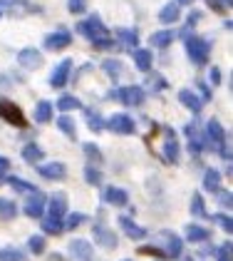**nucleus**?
I'll use <instances>...</instances> for the list:
<instances>
[{
    "label": "nucleus",
    "instance_id": "1",
    "mask_svg": "<svg viewBox=\"0 0 233 261\" xmlns=\"http://www.w3.org/2000/svg\"><path fill=\"white\" fill-rule=\"evenodd\" d=\"M47 209H45V219H42V231H47V234H62V221H65V214H67V197L57 192V194H52L50 201L45 204Z\"/></svg>",
    "mask_w": 233,
    "mask_h": 261
},
{
    "label": "nucleus",
    "instance_id": "2",
    "mask_svg": "<svg viewBox=\"0 0 233 261\" xmlns=\"http://www.w3.org/2000/svg\"><path fill=\"white\" fill-rule=\"evenodd\" d=\"M203 144L216 149L223 160L231 164V147H226V129L221 127L218 120H209V124L203 127Z\"/></svg>",
    "mask_w": 233,
    "mask_h": 261
},
{
    "label": "nucleus",
    "instance_id": "3",
    "mask_svg": "<svg viewBox=\"0 0 233 261\" xmlns=\"http://www.w3.org/2000/svg\"><path fill=\"white\" fill-rule=\"evenodd\" d=\"M107 97L122 102L124 107H139L141 102L147 100V92H144V87H139V85H127V87H119V90H109Z\"/></svg>",
    "mask_w": 233,
    "mask_h": 261
},
{
    "label": "nucleus",
    "instance_id": "4",
    "mask_svg": "<svg viewBox=\"0 0 233 261\" xmlns=\"http://www.w3.org/2000/svg\"><path fill=\"white\" fill-rule=\"evenodd\" d=\"M0 120L10 122L13 127H20V129H25V127H27L25 112H22L13 100H8V97H0Z\"/></svg>",
    "mask_w": 233,
    "mask_h": 261
},
{
    "label": "nucleus",
    "instance_id": "5",
    "mask_svg": "<svg viewBox=\"0 0 233 261\" xmlns=\"http://www.w3.org/2000/svg\"><path fill=\"white\" fill-rule=\"evenodd\" d=\"M184 132H186V140H189V152H191L194 157H198V154H201V149L206 147V144H203V132H201V124L194 120L191 124H186V129H184Z\"/></svg>",
    "mask_w": 233,
    "mask_h": 261
},
{
    "label": "nucleus",
    "instance_id": "6",
    "mask_svg": "<svg viewBox=\"0 0 233 261\" xmlns=\"http://www.w3.org/2000/svg\"><path fill=\"white\" fill-rule=\"evenodd\" d=\"M186 53H189L194 65H206V60H209V45L203 40H198V38H189L186 40Z\"/></svg>",
    "mask_w": 233,
    "mask_h": 261
},
{
    "label": "nucleus",
    "instance_id": "7",
    "mask_svg": "<svg viewBox=\"0 0 233 261\" xmlns=\"http://www.w3.org/2000/svg\"><path fill=\"white\" fill-rule=\"evenodd\" d=\"M179 152H181V147L176 140V132L171 127H166L164 129V160L169 164H179Z\"/></svg>",
    "mask_w": 233,
    "mask_h": 261
},
{
    "label": "nucleus",
    "instance_id": "8",
    "mask_svg": "<svg viewBox=\"0 0 233 261\" xmlns=\"http://www.w3.org/2000/svg\"><path fill=\"white\" fill-rule=\"evenodd\" d=\"M92 237H95V241H97L102 249H116V244H119L116 234L109 226H104V224H95L92 226Z\"/></svg>",
    "mask_w": 233,
    "mask_h": 261
},
{
    "label": "nucleus",
    "instance_id": "9",
    "mask_svg": "<svg viewBox=\"0 0 233 261\" xmlns=\"http://www.w3.org/2000/svg\"><path fill=\"white\" fill-rule=\"evenodd\" d=\"M70 256L75 261H92L95 259V249H92V244L84 239H72L70 241Z\"/></svg>",
    "mask_w": 233,
    "mask_h": 261
},
{
    "label": "nucleus",
    "instance_id": "10",
    "mask_svg": "<svg viewBox=\"0 0 233 261\" xmlns=\"http://www.w3.org/2000/svg\"><path fill=\"white\" fill-rule=\"evenodd\" d=\"M104 127H109L116 135H132L136 129L134 120H132L129 115H114V117H109V120L104 122Z\"/></svg>",
    "mask_w": 233,
    "mask_h": 261
},
{
    "label": "nucleus",
    "instance_id": "11",
    "mask_svg": "<svg viewBox=\"0 0 233 261\" xmlns=\"http://www.w3.org/2000/svg\"><path fill=\"white\" fill-rule=\"evenodd\" d=\"M40 177H45V179L50 181H62L67 177V167L62 164V162H50V164H40L38 167Z\"/></svg>",
    "mask_w": 233,
    "mask_h": 261
},
{
    "label": "nucleus",
    "instance_id": "12",
    "mask_svg": "<svg viewBox=\"0 0 233 261\" xmlns=\"http://www.w3.org/2000/svg\"><path fill=\"white\" fill-rule=\"evenodd\" d=\"M45 204H47V197L42 194V192H33L30 194V199L25 204V214L30 217V219H40L42 217V212H45Z\"/></svg>",
    "mask_w": 233,
    "mask_h": 261
},
{
    "label": "nucleus",
    "instance_id": "13",
    "mask_svg": "<svg viewBox=\"0 0 233 261\" xmlns=\"http://www.w3.org/2000/svg\"><path fill=\"white\" fill-rule=\"evenodd\" d=\"M70 70H72V60H62L57 67H55V72L50 75V85H52L55 90L65 87L67 80H70Z\"/></svg>",
    "mask_w": 233,
    "mask_h": 261
},
{
    "label": "nucleus",
    "instance_id": "14",
    "mask_svg": "<svg viewBox=\"0 0 233 261\" xmlns=\"http://www.w3.org/2000/svg\"><path fill=\"white\" fill-rule=\"evenodd\" d=\"M161 239H164V244H166V256H169V259H179L181 251H184L181 239L176 237L174 231H161Z\"/></svg>",
    "mask_w": 233,
    "mask_h": 261
},
{
    "label": "nucleus",
    "instance_id": "15",
    "mask_svg": "<svg viewBox=\"0 0 233 261\" xmlns=\"http://www.w3.org/2000/svg\"><path fill=\"white\" fill-rule=\"evenodd\" d=\"M119 226L124 229V234L129 237V239H144L147 237V229L144 226H139V224H134V221L129 219V217H119Z\"/></svg>",
    "mask_w": 233,
    "mask_h": 261
},
{
    "label": "nucleus",
    "instance_id": "16",
    "mask_svg": "<svg viewBox=\"0 0 233 261\" xmlns=\"http://www.w3.org/2000/svg\"><path fill=\"white\" fill-rule=\"evenodd\" d=\"M104 201H109L112 206H127L129 194L124 189H119V187H107L104 189Z\"/></svg>",
    "mask_w": 233,
    "mask_h": 261
},
{
    "label": "nucleus",
    "instance_id": "17",
    "mask_svg": "<svg viewBox=\"0 0 233 261\" xmlns=\"http://www.w3.org/2000/svg\"><path fill=\"white\" fill-rule=\"evenodd\" d=\"M18 60H20V65L27 67V70H38L40 65H42V55H40L38 50L30 47V50H22V53H20Z\"/></svg>",
    "mask_w": 233,
    "mask_h": 261
},
{
    "label": "nucleus",
    "instance_id": "18",
    "mask_svg": "<svg viewBox=\"0 0 233 261\" xmlns=\"http://www.w3.org/2000/svg\"><path fill=\"white\" fill-rule=\"evenodd\" d=\"M179 102H181L184 107H189L194 115H198V112H201V107H203V100H198L191 90H181V92H179Z\"/></svg>",
    "mask_w": 233,
    "mask_h": 261
},
{
    "label": "nucleus",
    "instance_id": "19",
    "mask_svg": "<svg viewBox=\"0 0 233 261\" xmlns=\"http://www.w3.org/2000/svg\"><path fill=\"white\" fill-rule=\"evenodd\" d=\"M52 110H55V105L50 100H40L33 117H35V122H40V124H47V122L52 120Z\"/></svg>",
    "mask_w": 233,
    "mask_h": 261
},
{
    "label": "nucleus",
    "instance_id": "20",
    "mask_svg": "<svg viewBox=\"0 0 233 261\" xmlns=\"http://www.w3.org/2000/svg\"><path fill=\"white\" fill-rule=\"evenodd\" d=\"M22 160L27 162V164H38V162L42 160V149H40L35 142L25 144V147H22Z\"/></svg>",
    "mask_w": 233,
    "mask_h": 261
},
{
    "label": "nucleus",
    "instance_id": "21",
    "mask_svg": "<svg viewBox=\"0 0 233 261\" xmlns=\"http://www.w3.org/2000/svg\"><path fill=\"white\" fill-rule=\"evenodd\" d=\"M203 187L216 194V192L221 189V172H218V169H206V174H203Z\"/></svg>",
    "mask_w": 233,
    "mask_h": 261
},
{
    "label": "nucleus",
    "instance_id": "22",
    "mask_svg": "<svg viewBox=\"0 0 233 261\" xmlns=\"http://www.w3.org/2000/svg\"><path fill=\"white\" fill-rule=\"evenodd\" d=\"M15 217H18V206H15V201L0 199V219L3 221H13Z\"/></svg>",
    "mask_w": 233,
    "mask_h": 261
},
{
    "label": "nucleus",
    "instance_id": "23",
    "mask_svg": "<svg viewBox=\"0 0 233 261\" xmlns=\"http://www.w3.org/2000/svg\"><path fill=\"white\" fill-rule=\"evenodd\" d=\"M186 239L189 241H206L209 239V229L198 226V224H189L186 226Z\"/></svg>",
    "mask_w": 233,
    "mask_h": 261
},
{
    "label": "nucleus",
    "instance_id": "24",
    "mask_svg": "<svg viewBox=\"0 0 233 261\" xmlns=\"http://www.w3.org/2000/svg\"><path fill=\"white\" fill-rule=\"evenodd\" d=\"M134 60H136V67H139L141 72H149V70H152V53H149V50H136Z\"/></svg>",
    "mask_w": 233,
    "mask_h": 261
},
{
    "label": "nucleus",
    "instance_id": "25",
    "mask_svg": "<svg viewBox=\"0 0 233 261\" xmlns=\"http://www.w3.org/2000/svg\"><path fill=\"white\" fill-rule=\"evenodd\" d=\"M57 127L67 135V137H70V140H75V137H77V132H75L77 127H75V120H72L70 115H62V117L57 120Z\"/></svg>",
    "mask_w": 233,
    "mask_h": 261
},
{
    "label": "nucleus",
    "instance_id": "26",
    "mask_svg": "<svg viewBox=\"0 0 233 261\" xmlns=\"http://www.w3.org/2000/svg\"><path fill=\"white\" fill-rule=\"evenodd\" d=\"M8 184H10L13 189H18L20 194H33V192H38L35 184H30V181H25V179H18V177H10Z\"/></svg>",
    "mask_w": 233,
    "mask_h": 261
},
{
    "label": "nucleus",
    "instance_id": "27",
    "mask_svg": "<svg viewBox=\"0 0 233 261\" xmlns=\"http://www.w3.org/2000/svg\"><path fill=\"white\" fill-rule=\"evenodd\" d=\"M191 214L198 217V219H206V217H209V212H206V206H203V197H201V194H194V197H191Z\"/></svg>",
    "mask_w": 233,
    "mask_h": 261
},
{
    "label": "nucleus",
    "instance_id": "28",
    "mask_svg": "<svg viewBox=\"0 0 233 261\" xmlns=\"http://www.w3.org/2000/svg\"><path fill=\"white\" fill-rule=\"evenodd\" d=\"M102 70H104L114 82L122 77V62H116V60H104L102 62Z\"/></svg>",
    "mask_w": 233,
    "mask_h": 261
},
{
    "label": "nucleus",
    "instance_id": "29",
    "mask_svg": "<svg viewBox=\"0 0 233 261\" xmlns=\"http://www.w3.org/2000/svg\"><path fill=\"white\" fill-rule=\"evenodd\" d=\"M57 107L62 112H70V110H82V102L77 97H72V95H65V97L57 100Z\"/></svg>",
    "mask_w": 233,
    "mask_h": 261
},
{
    "label": "nucleus",
    "instance_id": "30",
    "mask_svg": "<svg viewBox=\"0 0 233 261\" xmlns=\"http://www.w3.org/2000/svg\"><path fill=\"white\" fill-rule=\"evenodd\" d=\"M84 179L90 181L92 187H99V184H102V172L97 169V164H87V167H84Z\"/></svg>",
    "mask_w": 233,
    "mask_h": 261
},
{
    "label": "nucleus",
    "instance_id": "31",
    "mask_svg": "<svg viewBox=\"0 0 233 261\" xmlns=\"http://www.w3.org/2000/svg\"><path fill=\"white\" fill-rule=\"evenodd\" d=\"M84 117H87V124H90V129H92V132H102V129H104V120L99 117L97 112L87 110V112H84Z\"/></svg>",
    "mask_w": 233,
    "mask_h": 261
},
{
    "label": "nucleus",
    "instance_id": "32",
    "mask_svg": "<svg viewBox=\"0 0 233 261\" xmlns=\"http://www.w3.org/2000/svg\"><path fill=\"white\" fill-rule=\"evenodd\" d=\"M45 45H47V47H52V50H60V47L70 45V35H67V33L52 35V38H47V40H45Z\"/></svg>",
    "mask_w": 233,
    "mask_h": 261
},
{
    "label": "nucleus",
    "instance_id": "33",
    "mask_svg": "<svg viewBox=\"0 0 233 261\" xmlns=\"http://www.w3.org/2000/svg\"><path fill=\"white\" fill-rule=\"evenodd\" d=\"M82 149H84L87 160H92L95 164H99V162H102V154H99V147H97V144H92V142H84V144H82Z\"/></svg>",
    "mask_w": 233,
    "mask_h": 261
},
{
    "label": "nucleus",
    "instance_id": "34",
    "mask_svg": "<svg viewBox=\"0 0 233 261\" xmlns=\"http://www.w3.org/2000/svg\"><path fill=\"white\" fill-rule=\"evenodd\" d=\"M82 221H87V217H84V214H70L67 219L62 221V226H65L67 231H72V229H77Z\"/></svg>",
    "mask_w": 233,
    "mask_h": 261
},
{
    "label": "nucleus",
    "instance_id": "35",
    "mask_svg": "<svg viewBox=\"0 0 233 261\" xmlns=\"http://www.w3.org/2000/svg\"><path fill=\"white\" fill-rule=\"evenodd\" d=\"M27 246H30V251L33 254H45V237H30V241H27Z\"/></svg>",
    "mask_w": 233,
    "mask_h": 261
},
{
    "label": "nucleus",
    "instance_id": "36",
    "mask_svg": "<svg viewBox=\"0 0 233 261\" xmlns=\"http://www.w3.org/2000/svg\"><path fill=\"white\" fill-rule=\"evenodd\" d=\"M0 261H22L18 249H0Z\"/></svg>",
    "mask_w": 233,
    "mask_h": 261
},
{
    "label": "nucleus",
    "instance_id": "37",
    "mask_svg": "<svg viewBox=\"0 0 233 261\" xmlns=\"http://www.w3.org/2000/svg\"><path fill=\"white\" fill-rule=\"evenodd\" d=\"M216 197H218V204H221V206H223V209H228V212H231V192H226V189H218V192H216Z\"/></svg>",
    "mask_w": 233,
    "mask_h": 261
},
{
    "label": "nucleus",
    "instance_id": "38",
    "mask_svg": "<svg viewBox=\"0 0 233 261\" xmlns=\"http://www.w3.org/2000/svg\"><path fill=\"white\" fill-rule=\"evenodd\" d=\"M136 254H141V256H159V259L164 256L156 246H139V249H136Z\"/></svg>",
    "mask_w": 233,
    "mask_h": 261
},
{
    "label": "nucleus",
    "instance_id": "39",
    "mask_svg": "<svg viewBox=\"0 0 233 261\" xmlns=\"http://www.w3.org/2000/svg\"><path fill=\"white\" fill-rule=\"evenodd\" d=\"M169 42H171V35H169V33H159V35L152 38V45H156V47H164V45H169Z\"/></svg>",
    "mask_w": 233,
    "mask_h": 261
},
{
    "label": "nucleus",
    "instance_id": "40",
    "mask_svg": "<svg viewBox=\"0 0 233 261\" xmlns=\"http://www.w3.org/2000/svg\"><path fill=\"white\" fill-rule=\"evenodd\" d=\"M218 261H231V241L221 244V249H218Z\"/></svg>",
    "mask_w": 233,
    "mask_h": 261
},
{
    "label": "nucleus",
    "instance_id": "41",
    "mask_svg": "<svg viewBox=\"0 0 233 261\" xmlns=\"http://www.w3.org/2000/svg\"><path fill=\"white\" fill-rule=\"evenodd\" d=\"M216 221H218V224H221V226H223V229H226L228 234L233 231V221H231V217H226V214H216Z\"/></svg>",
    "mask_w": 233,
    "mask_h": 261
},
{
    "label": "nucleus",
    "instance_id": "42",
    "mask_svg": "<svg viewBox=\"0 0 233 261\" xmlns=\"http://www.w3.org/2000/svg\"><path fill=\"white\" fill-rule=\"evenodd\" d=\"M8 169H10V160H8V157H3V154H0V177H3V174H5V172H8Z\"/></svg>",
    "mask_w": 233,
    "mask_h": 261
},
{
    "label": "nucleus",
    "instance_id": "43",
    "mask_svg": "<svg viewBox=\"0 0 233 261\" xmlns=\"http://www.w3.org/2000/svg\"><path fill=\"white\" fill-rule=\"evenodd\" d=\"M211 80H214V85H218V82H221V70H218V67H214V70H211Z\"/></svg>",
    "mask_w": 233,
    "mask_h": 261
},
{
    "label": "nucleus",
    "instance_id": "44",
    "mask_svg": "<svg viewBox=\"0 0 233 261\" xmlns=\"http://www.w3.org/2000/svg\"><path fill=\"white\" fill-rule=\"evenodd\" d=\"M198 87H201V92H203V100H211V90H209L203 82H198Z\"/></svg>",
    "mask_w": 233,
    "mask_h": 261
},
{
    "label": "nucleus",
    "instance_id": "45",
    "mask_svg": "<svg viewBox=\"0 0 233 261\" xmlns=\"http://www.w3.org/2000/svg\"><path fill=\"white\" fill-rule=\"evenodd\" d=\"M161 18H164V20H174V18H176V13H174V10H169V8H166Z\"/></svg>",
    "mask_w": 233,
    "mask_h": 261
},
{
    "label": "nucleus",
    "instance_id": "46",
    "mask_svg": "<svg viewBox=\"0 0 233 261\" xmlns=\"http://www.w3.org/2000/svg\"><path fill=\"white\" fill-rule=\"evenodd\" d=\"M181 261H194V259H191V256H184V259H181Z\"/></svg>",
    "mask_w": 233,
    "mask_h": 261
},
{
    "label": "nucleus",
    "instance_id": "47",
    "mask_svg": "<svg viewBox=\"0 0 233 261\" xmlns=\"http://www.w3.org/2000/svg\"><path fill=\"white\" fill-rule=\"evenodd\" d=\"M124 261H132V259H124Z\"/></svg>",
    "mask_w": 233,
    "mask_h": 261
}]
</instances>
